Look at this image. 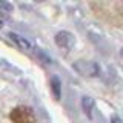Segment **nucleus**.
I'll return each mask as SVG.
<instances>
[{
    "instance_id": "0eeeda50",
    "label": "nucleus",
    "mask_w": 123,
    "mask_h": 123,
    "mask_svg": "<svg viewBox=\"0 0 123 123\" xmlns=\"http://www.w3.org/2000/svg\"><path fill=\"white\" fill-rule=\"evenodd\" d=\"M82 108L85 111V114L88 115L89 118H92V111H94V100H92L91 97H85L82 98Z\"/></svg>"
},
{
    "instance_id": "f03ea898",
    "label": "nucleus",
    "mask_w": 123,
    "mask_h": 123,
    "mask_svg": "<svg viewBox=\"0 0 123 123\" xmlns=\"http://www.w3.org/2000/svg\"><path fill=\"white\" fill-rule=\"evenodd\" d=\"M74 71H77L83 77H98L102 74V68L97 62L94 60H77L72 65Z\"/></svg>"
},
{
    "instance_id": "9b49d317",
    "label": "nucleus",
    "mask_w": 123,
    "mask_h": 123,
    "mask_svg": "<svg viewBox=\"0 0 123 123\" xmlns=\"http://www.w3.org/2000/svg\"><path fill=\"white\" fill-rule=\"evenodd\" d=\"M2 26H3V20H0V29H2Z\"/></svg>"
},
{
    "instance_id": "9d476101",
    "label": "nucleus",
    "mask_w": 123,
    "mask_h": 123,
    "mask_svg": "<svg viewBox=\"0 0 123 123\" xmlns=\"http://www.w3.org/2000/svg\"><path fill=\"white\" fill-rule=\"evenodd\" d=\"M111 123H123L122 118H118V117H114L112 120H111Z\"/></svg>"
},
{
    "instance_id": "f257e3e1",
    "label": "nucleus",
    "mask_w": 123,
    "mask_h": 123,
    "mask_svg": "<svg viewBox=\"0 0 123 123\" xmlns=\"http://www.w3.org/2000/svg\"><path fill=\"white\" fill-rule=\"evenodd\" d=\"M88 5L94 15L102 22L115 28L123 26V2L108 0V2H89Z\"/></svg>"
},
{
    "instance_id": "f8f14e48",
    "label": "nucleus",
    "mask_w": 123,
    "mask_h": 123,
    "mask_svg": "<svg viewBox=\"0 0 123 123\" xmlns=\"http://www.w3.org/2000/svg\"><path fill=\"white\" fill-rule=\"evenodd\" d=\"M120 55H122V57H123V49H122V51H120Z\"/></svg>"
},
{
    "instance_id": "7ed1b4c3",
    "label": "nucleus",
    "mask_w": 123,
    "mask_h": 123,
    "mask_svg": "<svg viewBox=\"0 0 123 123\" xmlns=\"http://www.w3.org/2000/svg\"><path fill=\"white\" fill-rule=\"evenodd\" d=\"M9 120L12 123H36V114L29 106H15L9 112Z\"/></svg>"
},
{
    "instance_id": "6e6552de",
    "label": "nucleus",
    "mask_w": 123,
    "mask_h": 123,
    "mask_svg": "<svg viewBox=\"0 0 123 123\" xmlns=\"http://www.w3.org/2000/svg\"><path fill=\"white\" fill-rule=\"evenodd\" d=\"M12 11V5L8 2H0V20L8 17V14Z\"/></svg>"
},
{
    "instance_id": "20e7f679",
    "label": "nucleus",
    "mask_w": 123,
    "mask_h": 123,
    "mask_svg": "<svg viewBox=\"0 0 123 123\" xmlns=\"http://www.w3.org/2000/svg\"><path fill=\"white\" fill-rule=\"evenodd\" d=\"M55 45L62 49H71L75 45V38L68 31H60L55 34Z\"/></svg>"
},
{
    "instance_id": "39448f33",
    "label": "nucleus",
    "mask_w": 123,
    "mask_h": 123,
    "mask_svg": "<svg viewBox=\"0 0 123 123\" xmlns=\"http://www.w3.org/2000/svg\"><path fill=\"white\" fill-rule=\"evenodd\" d=\"M8 37H9L11 42H14V43L17 45L20 49H23V51H32V49H34L32 43H31L28 38H25L23 36H20V34H17V32H9V34H8Z\"/></svg>"
},
{
    "instance_id": "423d86ee",
    "label": "nucleus",
    "mask_w": 123,
    "mask_h": 123,
    "mask_svg": "<svg viewBox=\"0 0 123 123\" xmlns=\"http://www.w3.org/2000/svg\"><path fill=\"white\" fill-rule=\"evenodd\" d=\"M51 91L55 100H60L62 97V82L59 80V77H52L51 79Z\"/></svg>"
},
{
    "instance_id": "1a4fd4ad",
    "label": "nucleus",
    "mask_w": 123,
    "mask_h": 123,
    "mask_svg": "<svg viewBox=\"0 0 123 123\" xmlns=\"http://www.w3.org/2000/svg\"><path fill=\"white\" fill-rule=\"evenodd\" d=\"M37 55L40 57V59L43 60L45 63H52V59H51V57H49L45 51H42V49H38V48H37Z\"/></svg>"
}]
</instances>
